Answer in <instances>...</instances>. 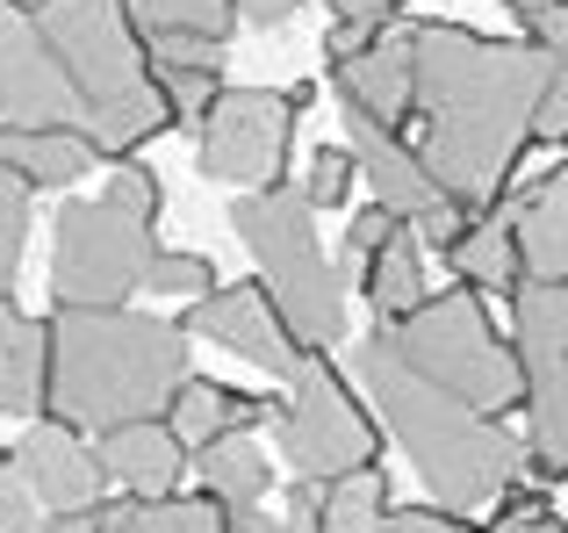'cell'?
I'll use <instances>...</instances> for the list:
<instances>
[{"label":"cell","mask_w":568,"mask_h":533,"mask_svg":"<svg viewBox=\"0 0 568 533\" xmlns=\"http://www.w3.org/2000/svg\"><path fill=\"white\" fill-rule=\"evenodd\" d=\"M353 382H361V396L375 404V419L396 433L403 462L417 469V483L432 491V505H446V512L468 520V512L497 505V497L518 483L526 440H518L504 419L475 411L468 396H454L446 382L417 375V368L388 346V332H367L361 346H353Z\"/></svg>","instance_id":"obj_2"},{"label":"cell","mask_w":568,"mask_h":533,"mask_svg":"<svg viewBox=\"0 0 568 533\" xmlns=\"http://www.w3.org/2000/svg\"><path fill=\"white\" fill-rule=\"evenodd\" d=\"M353 181H361V159H353V144H317V152H310V181H303L310 210H338V202L353 195Z\"/></svg>","instance_id":"obj_31"},{"label":"cell","mask_w":568,"mask_h":533,"mask_svg":"<svg viewBox=\"0 0 568 533\" xmlns=\"http://www.w3.org/2000/svg\"><path fill=\"white\" fill-rule=\"evenodd\" d=\"M338 115H346V144H353V159H361V181L375 188V202L396 210L403 224H417L425 253H446V245L460 239V224H468V210L432 181V167L417 159V144L403 138V130L375 123L367 109H346V101H338Z\"/></svg>","instance_id":"obj_11"},{"label":"cell","mask_w":568,"mask_h":533,"mask_svg":"<svg viewBox=\"0 0 568 533\" xmlns=\"http://www.w3.org/2000/svg\"><path fill=\"white\" fill-rule=\"evenodd\" d=\"M417 58V159L468 217L511 202L518 159L540 144V94L555 58L532 43L483 37L468 22H410Z\"/></svg>","instance_id":"obj_1"},{"label":"cell","mask_w":568,"mask_h":533,"mask_svg":"<svg viewBox=\"0 0 568 533\" xmlns=\"http://www.w3.org/2000/svg\"><path fill=\"white\" fill-rule=\"evenodd\" d=\"M540 144H568V66L547 72V94H540Z\"/></svg>","instance_id":"obj_34"},{"label":"cell","mask_w":568,"mask_h":533,"mask_svg":"<svg viewBox=\"0 0 568 533\" xmlns=\"http://www.w3.org/2000/svg\"><path fill=\"white\" fill-rule=\"evenodd\" d=\"M187 339H209V346H223L231 361L260 368V375L274 382H295V368L310 361L303 332H295L288 318H281V303L266 295V281H223L216 295H202V303H187Z\"/></svg>","instance_id":"obj_12"},{"label":"cell","mask_w":568,"mask_h":533,"mask_svg":"<svg viewBox=\"0 0 568 533\" xmlns=\"http://www.w3.org/2000/svg\"><path fill=\"white\" fill-rule=\"evenodd\" d=\"M367 303H375V324H403L417 303H425V239H417V224H403L396 239L375 253V266H367Z\"/></svg>","instance_id":"obj_25"},{"label":"cell","mask_w":568,"mask_h":533,"mask_svg":"<svg viewBox=\"0 0 568 533\" xmlns=\"http://www.w3.org/2000/svg\"><path fill=\"white\" fill-rule=\"evenodd\" d=\"M194 476H202V491L216 497L223 512H252L266 505V483H274V462L260 454V440H209V447H194Z\"/></svg>","instance_id":"obj_23"},{"label":"cell","mask_w":568,"mask_h":533,"mask_svg":"<svg viewBox=\"0 0 568 533\" xmlns=\"http://www.w3.org/2000/svg\"><path fill=\"white\" fill-rule=\"evenodd\" d=\"M504 8H511V14H518V22H540V14H547V8H555V0H504Z\"/></svg>","instance_id":"obj_39"},{"label":"cell","mask_w":568,"mask_h":533,"mask_svg":"<svg viewBox=\"0 0 568 533\" xmlns=\"http://www.w3.org/2000/svg\"><path fill=\"white\" fill-rule=\"evenodd\" d=\"M144 289L202 303V295H216L223 281H216V260H209V253H181V245H159V253H152V274H144Z\"/></svg>","instance_id":"obj_29"},{"label":"cell","mask_w":568,"mask_h":533,"mask_svg":"<svg viewBox=\"0 0 568 533\" xmlns=\"http://www.w3.org/2000/svg\"><path fill=\"white\" fill-rule=\"evenodd\" d=\"M511 346L526 368V469L568 476V289L526 281L511 295Z\"/></svg>","instance_id":"obj_10"},{"label":"cell","mask_w":568,"mask_h":533,"mask_svg":"<svg viewBox=\"0 0 568 533\" xmlns=\"http://www.w3.org/2000/svg\"><path fill=\"white\" fill-rule=\"evenodd\" d=\"M29 231H37V188L0 173V295H14V274H22Z\"/></svg>","instance_id":"obj_27"},{"label":"cell","mask_w":568,"mask_h":533,"mask_svg":"<svg viewBox=\"0 0 568 533\" xmlns=\"http://www.w3.org/2000/svg\"><path fill=\"white\" fill-rule=\"evenodd\" d=\"M152 253H159L152 224L115 210L109 195L65 202L51 224V289L58 303H80V310H123L152 274Z\"/></svg>","instance_id":"obj_8"},{"label":"cell","mask_w":568,"mask_h":533,"mask_svg":"<svg viewBox=\"0 0 568 533\" xmlns=\"http://www.w3.org/2000/svg\"><path fill=\"white\" fill-rule=\"evenodd\" d=\"M166 425L187 440V447H209V440H223V382H202L194 375L181 396H173Z\"/></svg>","instance_id":"obj_30"},{"label":"cell","mask_w":568,"mask_h":533,"mask_svg":"<svg viewBox=\"0 0 568 533\" xmlns=\"http://www.w3.org/2000/svg\"><path fill=\"white\" fill-rule=\"evenodd\" d=\"M446 274L460 281V289H483V295H518L526 289V253H518V231L504 210L489 217H468L460 224V239L446 245Z\"/></svg>","instance_id":"obj_20"},{"label":"cell","mask_w":568,"mask_h":533,"mask_svg":"<svg viewBox=\"0 0 568 533\" xmlns=\"http://www.w3.org/2000/svg\"><path fill=\"white\" fill-rule=\"evenodd\" d=\"M231 526L237 533H295L288 512H266V505H252V512H231Z\"/></svg>","instance_id":"obj_38"},{"label":"cell","mask_w":568,"mask_h":533,"mask_svg":"<svg viewBox=\"0 0 568 533\" xmlns=\"http://www.w3.org/2000/svg\"><path fill=\"white\" fill-rule=\"evenodd\" d=\"M410 0H332V22H361V29H396V14Z\"/></svg>","instance_id":"obj_35"},{"label":"cell","mask_w":568,"mask_h":533,"mask_svg":"<svg viewBox=\"0 0 568 533\" xmlns=\"http://www.w3.org/2000/svg\"><path fill=\"white\" fill-rule=\"evenodd\" d=\"M288 520H295V533H382V520H388V476H382V469H353V476H338V483L295 476Z\"/></svg>","instance_id":"obj_19"},{"label":"cell","mask_w":568,"mask_h":533,"mask_svg":"<svg viewBox=\"0 0 568 533\" xmlns=\"http://www.w3.org/2000/svg\"><path fill=\"white\" fill-rule=\"evenodd\" d=\"M0 533H58V520L29 497V483L14 476V454L0 447Z\"/></svg>","instance_id":"obj_33"},{"label":"cell","mask_w":568,"mask_h":533,"mask_svg":"<svg viewBox=\"0 0 568 533\" xmlns=\"http://www.w3.org/2000/svg\"><path fill=\"white\" fill-rule=\"evenodd\" d=\"M274 447L295 476L338 483L353 469H382V419L332 368V353H310L288 382V404L274 411Z\"/></svg>","instance_id":"obj_7"},{"label":"cell","mask_w":568,"mask_h":533,"mask_svg":"<svg viewBox=\"0 0 568 533\" xmlns=\"http://www.w3.org/2000/svg\"><path fill=\"white\" fill-rule=\"evenodd\" d=\"M375 332H388V346H396L417 375L446 382L454 396H468L489 419L526 411V368H518V346L497 332L483 289H460V281L454 289H432L403 324H375Z\"/></svg>","instance_id":"obj_6"},{"label":"cell","mask_w":568,"mask_h":533,"mask_svg":"<svg viewBox=\"0 0 568 533\" xmlns=\"http://www.w3.org/2000/svg\"><path fill=\"white\" fill-rule=\"evenodd\" d=\"M295 8H303V0H237V14H245L252 29H281V22H295Z\"/></svg>","instance_id":"obj_37"},{"label":"cell","mask_w":568,"mask_h":533,"mask_svg":"<svg viewBox=\"0 0 568 533\" xmlns=\"http://www.w3.org/2000/svg\"><path fill=\"white\" fill-rule=\"evenodd\" d=\"M324 58H332V94L346 101V109H367L388 130H410V115H417L410 29L332 22V29H324Z\"/></svg>","instance_id":"obj_13"},{"label":"cell","mask_w":568,"mask_h":533,"mask_svg":"<svg viewBox=\"0 0 568 533\" xmlns=\"http://www.w3.org/2000/svg\"><path fill=\"white\" fill-rule=\"evenodd\" d=\"M231 231L252 253V274L281 303V318L303 332L310 353H332L346 339V281L317 245V210H310L303 181H274L231 202Z\"/></svg>","instance_id":"obj_5"},{"label":"cell","mask_w":568,"mask_h":533,"mask_svg":"<svg viewBox=\"0 0 568 533\" xmlns=\"http://www.w3.org/2000/svg\"><path fill=\"white\" fill-rule=\"evenodd\" d=\"M0 411H51V318H29L14 295H0Z\"/></svg>","instance_id":"obj_17"},{"label":"cell","mask_w":568,"mask_h":533,"mask_svg":"<svg viewBox=\"0 0 568 533\" xmlns=\"http://www.w3.org/2000/svg\"><path fill=\"white\" fill-rule=\"evenodd\" d=\"M101 195L115 202V210L144 217V224H159V210H166V195H159V173L144 167V159H109V188Z\"/></svg>","instance_id":"obj_32"},{"label":"cell","mask_w":568,"mask_h":533,"mask_svg":"<svg viewBox=\"0 0 568 533\" xmlns=\"http://www.w3.org/2000/svg\"><path fill=\"white\" fill-rule=\"evenodd\" d=\"M396 231H403V217H396V210H382V202H367V210L346 224V245H338V281H346V289H361L367 266H375V253H382L388 239H396Z\"/></svg>","instance_id":"obj_28"},{"label":"cell","mask_w":568,"mask_h":533,"mask_svg":"<svg viewBox=\"0 0 568 533\" xmlns=\"http://www.w3.org/2000/svg\"><path fill=\"white\" fill-rule=\"evenodd\" d=\"M8 454H14V476L29 483V497H37L51 520H72V512H101V505H109V462H101V447H87L80 425L37 419Z\"/></svg>","instance_id":"obj_15"},{"label":"cell","mask_w":568,"mask_h":533,"mask_svg":"<svg viewBox=\"0 0 568 533\" xmlns=\"http://www.w3.org/2000/svg\"><path fill=\"white\" fill-rule=\"evenodd\" d=\"M94 138L72 123H51V130H14L0 123V173H14V181L29 188H72L94 173Z\"/></svg>","instance_id":"obj_21"},{"label":"cell","mask_w":568,"mask_h":533,"mask_svg":"<svg viewBox=\"0 0 568 533\" xmlns=\"http://www.w3.org/2000/svg\"><path fill=\"white\" fill-rule=\"evenodd\" d=\"M152 72L173 109V130H202V115L223 101V43L166 37V43H152Z\"/></svg>","instance_id":"obj_22"},{"label":"cell","mask_w":568,"mask_h":533,"mask_svg":"<svg viewBox=\"0 0 568 533\" xmlns=\"http://www.w3.org/2000/svg\"><path fill=\"white\" fill-rule=\"evenodd\" d=\"M504 217H511L518 253H526V281L568 289V159L555 173H540L532 188H518V195L504 202Z\"/></svg>","instance_id":"obj_16"},{"label":"cell","mask_w":568,"mask_h":533,"mask_svg":"<svg viewBox=\"0 0 568 533\" xmlns=\"http://www.w3.org/2000/svg\"><path fill=\"white\" fill-rule=\"evenodd\" d=\"M37 14H43V37H51L72 94H80V130L94 138L101 167L109 159H138V144L173 130L138 0H37Z\"/></svg>","instance_id":"obj_4"},{"label":"cell","mask_w":568,"mask_h":533,"mask_svg":"<svg viewBox=\"0 0 568 533\" xmlns=\"http://www.w3.org/2000/svg\"><path fill=\"white\" fill-rule=\"evenodd\" d=\"M0 123L14 130H80V94H72L65 66H58L51 37H43L37 0H0Z\"/></svg>","instance_id":"obj_14"},{"label":"cell","mask_w":568,"mask_h":533,"mask_svg":"<svg viewBox=\"0 0 568 533\" xmlns=\"http://www.w3.org/2000/svg\"><path fill=\"white\" fill-rule=\"evenodd\" d=\"M317 101V87H223V101L202 115L194 130V173L202 181H223L237 195L252 188H274L288 173V152H295V115Z\"/></svg>","instance_id":"obj_9"},{"label":"cell","mask_w":568,"mask_h":533,"mask_svg":"<svg viewBox=\"0 0 568 533\" xmlns=\"http://www.w3.org/2000/svg\"><path fill=\"white\" fill-rule=\"evenodd\" d=\"M181 318H144V310H80L51 303V411L80 433H123V425L166 419L173 396L194 382Z\"/></svg>","instance_id":"obj_3"},{"label":"cell","mask_w":568,"mask_h":533,"mask_svg":"<svg viewBox=\"0 0 568 533\" xmlns=\"http://www.w3.org/2000/svg\"><path fill=\"white\" fill-rule=\"evenodd\" d=\"M101 533H237L231 512L209 491H173V497H123L101 512Z\"/></svg>","instance_id":"obj_24"},{"label":"cell","mask_w":568,"mask_h":533,"mask_svg":"<svg viewBox=\"0 0 568 533\" xmlns=\"http://www.w3.org/2000/svg\"><path fill=\"white\" fill-rule=\"evenodd\" d=\"M101 462L130 497H173L194 469V447L166 419H144V425H123V433H101Z\"/></svg>","instance_id":"obj_18"},{"label":"cell","mask_w":568,"mask_h":533,"mask_svg":"<svg viewBox=\"0 0 568 533\" xmlns=\"http://www.w3.org/2000/svg\"><path fill=\"white\" fill-rule=\"evenodd\" d=\"M138 22L152 43L166 37H194V43H231V29L245 22L237 0H138Z\"/></svg>","instance_id":"obj_26"},{"label":"cell","mask_w":568,"mask_h":533,"mask_svg":"<svg viewBox=\"0 0 568 533\" xmlns=\"http://www.w3.org/2000/svg\"><path fill=\"white\" fill-rule=\"evenodd\" d=\"M532 29V51H547L555 66H568V0H555V8L540 14V22H526Z\"/></svg>","instance_id":"obj_36"}]
</instances>
